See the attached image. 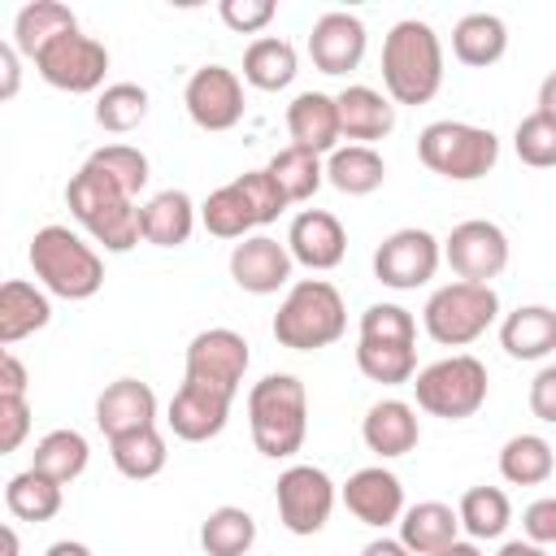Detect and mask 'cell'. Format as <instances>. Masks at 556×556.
Returning <instances> with one entry per match:
<instances>
[{
    "mask_svg": "<svg viewBox=\"0 0 556 556\" xmlns=\"http://www.w3.org/2000/svg\"><path fill=\"white\" fill-rule=\"evenodd\" d=\"M256 543V517L239 504H222L200 521V547L208 556H248Z\"/></svg>",
    "mask_w": 556,
    "mask_h": 556,
    "instance_id": "836d02e7",
    "label": "cell"
},
{
    "mask_svg": "<svg viewBox=\"0 0 556 556\" xmlns=\"http://www.w3.org/2000/svg\"><path fill=\"white\" fill-rule=\"evenodd\" d=\"M17 48L13 43H0V74H4V83H0V100H13L17 96V78H22V70H17Z\"/></svg>",
    "mask_w": 556,
    "mask_h": 556,
    "instance_id": "816d5d0a",
    "label": "cell"
},
{
    "mask_svg": "<svg viewBox=\"0 0 556 556\" xmlns=\"http://www.w3.org/2000/svg\"><path fill=\"white\" fill-rule=\"evenodd\" d=\"M139 226H143V243L152 248H182L195 230V204L187 191L165 187L156 191L143 208H139Z\"/></svg>",
    "mask_w": 556,
    "mask_h": 556,
    "instance_id": "4316f807",
    "label": "cell"
},
{
    "mask_svg": "<svg viewBox=\"0 0 556 556\" xmlns=\"http://www.w3.org/2000/svg\"><path fill=\"white\" fill-rule=\"evenodd\" d=\"M521 534L539 547H552L556 543V495H539L534 504H526L521 513Z\"/></svg>",
    "mask_w": 556,
    "mask_h": 556,
    "instance_id": "c3c4849f",
    "label": "cell"
},
{
    "mask_svg": "<svg viewBox=\"0 0 556 556\" xmlns=\"http://www.w3.org/2000/svg\"><path fill=\"white\" fill-rule=\"evenodd\" d=\"M361 339L378 343H417V321L400 304H369L361 313Z\"/></svg>",
    "mask_w": 556,
    "mask_h": 556,
    "instance_id": "ee69618b",
    "label": "cell"
},
{
    "mask_svg": "<svg viewBox=\"0 0 556 556\" xmlns=\"http://www.w3.org/2000/svg\"><path fill=\"white\" fill-rule=\"evenodd\" d=\"M235 182H239V191L248 195V204H252V213H256V226L278 222V213L287 208V195H282V187L274 182L269 169H248V174H239Z\"/></svg>",
    "mask_w": 556,
    "mask_h": 556,
    "instance_id": "f6af8a7d",
    "label": "cell"
},
{
    "mask_svg": "<svg viewBox=\"0 0 556 556\" xmlns=\"http://www.w3.org/2000/svg\"><path fill=\"white\" fill-rule=\"evenodd\" d=\"M248 339L230 326H208L187 343V361H182V378L191 382H208L217 391L239 395V382L248 374Z\"/></svg>",
    "mask_w": 556,
    "mask_h": 556,
    "instance_id": "5bb4252c",
    "label": "cell"
},
{
    "mask_svg": "<svg viewBox=\"0 0 556 556\" xmlns=\"http://www.w3.org/2000/svg\"><path fill=\"white\" fill-rule=\"evenodd\" d=\"M382 178H387V161L378 148L348 143V148H334L326 156V182L343 195H369L382 187Z\"/></svg>",
    "mask_w": 556,
    "mask_h": 556,
    "instance_id": "4dcf8cb0",
    "label": "cell"
},
{
    "mask_svg": "<svg viewBox=\"0 0 556 556\" xmlns=\"http://www.w3.org/2000/svg\"><path fill=\"white\" fill-rule=\"evenodd\" d=\"M0 395H26V365L9 348L0 352Z\"/></svg>",
    "mask_w": 556,
    "mask_h": 556,
    "instance_id": "f907efd6",
    "label": "cell"
},
{
    "mask_svg": "<svg viewBox=\"0 0 556 556\" xmlns=\"http://www.w3.org/2000/svg\"><path fill=\"white\" fill-rule=\"evenodd\" d=\"M452 52H456L460 65H473V70L495 65L508 52V26H504V17H495V13H465L452 26Z\"/></svg>",
    "mask_w": 556,
    "mask_h": 556,
    "instance_id": "f1b7e54d",
    "label": "cell"
},
{
    "mask_svg": "<svg viewBox=\"0 0 556 556\" xmlns=\"http://www.w3.org/2000/svg\"><path fill=\"white\" fill-rule=\"evenodd\" d=\"M439 261H443V243L421 226H404L374 248V278L391 291H417L434 278Z\"/></svg>",
    "mask_w": 556,
    "mask_h": 556,
    "instance_id": "8fae6325",
    "label": "cell"
},
{
    "mask_svg": "<svg viewBox=\"0 0 556 556\" xmlns=\"http://www.w3.org/2000/svg\"><path fill=\"white\" fill-rule=\"evenodd\" d=\"M148 117V91L139 83H109L96 96V126L109 135H130Z\"/></svg>",
    "mask_w": 556,
    "mask_h": 556,
    "instance_id": "60d3db41",
    "label": "cell"
},
{
    "mask_svg": "<svg viewBox=\"0 0 556 556\" xmlns=\"http://www.w3.org/2000/svg\"><path fill=\"white\" fill-rule=\"evenodd\" d=\"M182 104H187V117L208 130V135H222V130H235L243 122V78L226 65H200L191 78H187V91H182Z\"/></svg>",
    "mask_w": 556,
    "mask_h": 556,
    "instance_id": "7c38bea8",
    "label": "cell"
},
{
    "mask_svg": "<svg viewBox=\"0 0 556 556\" xmlns=\"http://www.w3.org/2000/svg\"><path fill=\"white\" fill-rule=\"evenodd\" d=\"M52 321V300L43 287L26 282V278H9L0 287V343L13 348L22 343L26 334L43 330Z\"/></svg>",
    "mask_w": 556,
    "mask_h": 556,
    "instance_id": "484cf974",
    "label": "cell"
},
{
    "mask_svg": "<svg viewBox=\"0 0 556 556\" xmlns=\"http://www.w3.org/2000/svg\"><path fill=\"white\" fill-rule=\"evenodd\" d=\"M460 539V513L443 500H421L400 517V543L413 556H434Z\"/></svg>",
    "mask_w": 556,
    "mask_h": 556,
    "instance_id": "cb8c5ba5",
    "label": "cell"
},
{
    "mask_svg": "<svg viewBox=\"0 0 556 556\" xmlns=\"http://www.w3.org/2000/svg\"><path fill=\"white\" fill-rule=\"evenodd\" d=\"M65 30H78V17H74L70 4H61V0H30V4H22L17 17H13V48H17L26 61H35V56H39L56 35H65Z\"/></svg>",
    "mask_w": 556,
    "mask_h": 556,
    "instance_id": "83f0119b",
    "label": "cell"
},
{
    "mask_svg": "<svg viewBox=\"0 0 556 556\" xmlns=\"http://www.w3.org/2000/svg\"><path fill=\"white\" fill-rule=\"evenodd\" d=\"M43 556H91V547H87V543H78V539H56Z\"/></svg>",
    "mask_w": 556,
    "mask_h": 556,
    "instance_id": "9f6ffc18",
    "label": "cell"
},
{
    "mask_svg": "<svg viewBox=\"0 0 556 556\" xmlns=\"http://www.w3.org/2000/svg\"><path fill=\"white\" fill-rule=\"evenodd\" d=\"M274 500H278V521L291 530V534H317L330 513H334V482L326 469L317 465H287L274 482Z\"/></svg>",
    "mask_w": 556,
    "mask_h": 556,
    "instance_id": "30bf717a",
    "label": "cell"
},
{
    "mask_svg": "<svg viewBox=\"0 0 556 556\" xmlns=\"http://www.w3.org/2000/svg\"><path fill=\"white\" fill-rule=\"evenodd\" d=\"M30 434V404L26 395H0V452H17Z\"/></svg>",
    "mask_w": 556,
    "mask_h": 556,
    "instance_id": "7dc6e473",
    "label": "cell"
},
{
    "mask_svg": "<svg viewBox=\"0 0 556 556\" xmlns=\"http://www.w3.org/2000/svg\"><path fill=\"white\" fill-rule=\"evenodd\" d=\"M434 556H482V552H478V543H465V539H456L452 547H443V552H434Z\"/></svg>",
    "mask_w": 556,
    "mask_h": 556,
    "instance_id": "6f0895ef",
    "label": "cell"
},
{
    "mask_svg": "<svg viewBox=\"0 0 556 556\" xmlns=\"http://www.w3.org/2000/svg\"><path fill=\"white\" fill-rule=\"evenodd\" d=\"M361 556H413V552H408L400 539H387V534H382V539H369V543L361 547Z\"/></svg>",
    "mask_w": 556,
    "mask_h": 556,
    "instance_id": "f5cc1de1",
    "label": "cell"
},
{
    "mask_svg": "<svg viewBox=\"0 0 556 556\" xmlns=\"http://www.w3.org/2000/svg\"><path fill=\"white\" fill-rule=\"evenodd\" d=\"M109 456H113L117 473H122V478H135V482L156 478V473L165 469V460H169L165 434H161L156 426H143V430H130V434L109 439Z\"/></svg>",
    "mask_w": 556,
    "mask_h": 556,
    "instance_id": "e575fe53",
    "label": "cell"
},
{
    "mask_svg": "<svg viewBox=\"0 0 556 556\" xmlns=\"http://www.w3.org/2000/svg\"><path fill=\"white\" fill-rule=\"evenodd\" d=\"M230 404L235 395L230 391H217L208 382H191L182 378V387L174 391L169 408H165V421L174 430V439L182 443H204V439H217L230 421Z\"/></svg>",
    "mask_w": 556,
    "mask_h": 556,
    "instance_id": "9a60e30c",
    "label": "cell"
},
{
    "mask_svg": "<svg viewBox=\"0 0 556 556\" xmlns=\"http://www.w3.org/2000/svg\"><path fill=\"white\" fill-rule=\"evenodd\" d=\"M35 70L48 87L56 91H70V96H87L96 87H104V74H109V48L83 30H65L56 35L39 56H35Z\"/></svg>",
    "mask_w": 556,
    "mask_h": 556,
    "instance_id": "9c48e42d",
    "label": "cell"
},
{
    "mask_svg": "<svg viewBox=\"0 0 556 556\" xmlns=\"http://www.w3.org/2000/svg\"><path fill=\"white\" fill-rule=\"evenodd\" d=\"M61 482L43 478L39 469H22L4 482V504L17 521H52L61 513Z\"/></svg>",
    "mask_w": 556,
    "mask_h": 556,
    "instance_id": "d590c367",
    "label": "cell"
},
{
    "mask_svg": "<svg viewBox=\"0 0 556 556\" xmlns=\"http://www.w3.org/2000/svg\"><path fill=\"white\" fill-rule=\"evenodd\" d=\"M556 469V452L543 434H513L500 447V478L513 486H543Z\"/></svg>",
    "mask_w": 556,
    "mask_h": 556,
    "instance_id": "d6a6232c",
    "label": "cell"
},
{
    "mask_svg": "<svg viewBox=\"0 0 556 556\" xmlns=\"http://www.w3.org/2000/svg\"><path fill=\"white\" fill-rule=\"evenodd\" d=\"M87 460H91V447H87V439L78 434V430H70V426H61V430H48L39 443H35V452H30V469H39L43 478H52V482H74L83 469H87Z\"/></svg>",
    "mask_w": 556,
    "mask_h": 556,
    "instance_id": "1f68e13d",
    "label": "cell"
},
{
    "mask_svg": "<svg viewBox=\"0 0 556 556\" xmlns=\"http://www.w3.org/2000/svg\"><path fill=\"white\" fill-rule=\"evenodd\" d=\"M87 165H96L104 178H113L126 195H135L139 200V191L148 187V156L139 152V148H130V143H104V148H96L91 156H87Z\"/></svg>",
    "mask_w": 556,
    "mask_h": 556,
    "instance_id": "b9f144b4",
    "label": "cell"
},
{
    "mask_svg": "<svg viewBox=\"0 0 556 556\" xmlns=\"http://www.w3.org/2000/svg\"><path fill=\"white\" fill-rule=\"evenodd\" d=\"M500 317V295L486 282H443L421 308V326L439 348H465L482 339Z\"/></svg>",
    "mask_w": 556,
    "mask_h": 556,
    "instance_id": "52a82bcc",
    "label": "cell"
},
{
    "mask_svg": "<svg viewBox=\"0 0 556 556\" xmlns=\"http://www.w3.org/2000/svg\"><path fill=\"white\" fill-rule=\"evenodd\" d=\"M443 261L452 265V274L460 282L491 287V278H500L508 269V235L486 217H469V222L452 226V235L443 239Z\"/></svg>",
    "mask_w": 556,
    "mask_h": 556,
    "instance_id": "4fadbf2b",
    "label": "cell"
},
{
    "mask_svg": "<svg viewBox=\"0 0 556 556\" xmlns=\"http://www.w3.org/2000/svg\"><path fill=\"white\" fill-rule=\"evenodd\" d=\"M356 369L369 382L400 387L417 378V343H378V339H356Z\"/></svg>",
    "mask_w": 556,
    "mask_h": 556,
    "instance_id": "8d00e7d4",
    "label": "cell"
},
{
    "mask_svg": "<svg viewBox=\"0 0 556 556\" xmlns=\"http://www.w3.org/2000/svg\"><path fill=\"white\" fill-rule=\"evenodd\" d=\"M274 174V182L282 187L287 204H304L317 195V187L326 182V161L317 152H304V148H282L274 152V161L265 165Z\"/></svg>",
    "mask_w": 556,
    "mask_h": 556,
    "instance_id": "74e56055",
    "label": "cell"
},
{
    "mask_svg": "<svg viewBox=\"0 0 556 556\" xmlns=\"http://www.w3.org/2000/svg\"><path fill=\"white\" fill-rule=\"evenodd\" d=\"M361 439L374 456L382 460H395V456H408L421 439V421H417V408L408 400H378L369 404L365 421H361Z\"/></svg>",
    "mask_w": 556,
    "mask_h": 556,
    "instance_id": "7402d4cb",
    "label": "cell"
},
{
    "mask_svg": "<svg viewBox=\"0 0 556 556\" xmlns=\"http://www.w3.org/2000/svg\"><path fill=\"white\" fill-rule=\"evenodd\" d=\"M287 135H291V148L330 156L339 148V139H343L334 96H326V91H300L287 104Z\"/></svg>",
    "mask_w": 556,
    "mask_h": 556,
    "instance_id": "44dd1931",
    "label": "cell"
},
{
    "mask_svg": "<svg viewBox=\"0 0 556 556\" xmlns=\"http://www.w3.org/2000/svg\"><path fill=\"white\" fill-rule=\"evenodd\" d=\"M500 348L513 361H543L556 352V308L521 304L500 321Z\"/></svg>",
    "mask_w": 556,
    "mask_h": 556,
    "instance_id": "d4e9b609",
    "label": "cell"
},
{
    "mask_svg": "<svg viewBox=\"0 0 556 556\" xmlns=\"http://www.w3.org/2000/svg\"><path fill=\"white\" fill-rule=\"evenodd\" d=\"M96 426L104 439L156 426V391L139 378H117L96 395Z\"/></svg>",
    "mask_w": 556,
    "mask_h": 556,
    "instance_id": "ffe728a7",
    "label": "cell"
},
{
    "mask_svg": "<svg viewBox=\"0 0 556 556\" xmlns=\"http://www.w3.org/2000/svg\"><path fill=\"white\" fill-rule=\"evenodd\" d=\"M65 204L74 213V222L104 248V252H130L143 239L139 226V200L126 195L113 178H104L96 165L83 161V169L65 182Z\"/></svg>",
    "mask_w": 556,
    "mask_h": 556,
    "instance_id": "7a4b0ae2",
    "label": "cell"
},
{
    "mask_svg": "<svg viewBox=\"0 0 556 556\" xmlns=\"http://www.w3.org/2000/svg\"><path fill=\"white\" fill-rule=\"evenodd\" d=\"M200 222L217 239H248V230H256V213H252L248 195L239 191V182L208 191V200L200 204Z\"/></svg>",
    "mask_w": 556,
    "mask_h": 556,
    "instance_id": "ab89813d",
    "label": "cell"
},
{
    "mask_svg": "<svg viewBox=\"0 0 556 556\" xmlns=\"http://www.w3.org/2000/svg\"><path fill=\"white\" fill-rule=\"evenodd\" d=\"M343 504L361 526L387 530V526H400V517H404V486L391 469L365 465L343 482Z\"/></svg>",
    "mask_w": 556,
    "mask_h": 556,
    "instance_id": "e0dca14e",
    "label": "cell"
},
{
    "mask_svg": "<svg viewBox=\"0 0 556 556\" xmlns=\"http://www.w3.org/2000/svg\"><path fill=\"white\" fill-rule=\"evenodd\" d=\"M300 74V56L287 39L278 35H261L248 43L243 52V83L256 87V91H282L291 87V78Z\"/></svg>",
    "mask_w": 556,
    "mask_h": 556,
    "instance_id": "f546056e",
    "label": "cell"
},
{
    "mask_svg": "<svg viewBox=\"0 0 556 556\" xmlns=\"http://www.w3.org/2000/svg\"><path fill=\"white\" fill-rule=\"evenodd\" d=\"M0 539H4V556H17V530H13V526H4V530H0Z\"/></svg>",
    "mask_w": 556,
    "mask_h": 556,
    "instance_id": "680465c9",
    "label": "cell"
},
{
    "mask_svg": "<svg viewBox=\"0 0 556 556\" xmlns=\"http://www.w3.org/2000/svg\"><path fill=\"white\" fill-rule=\"evenodd\" d=\"M486 365L469 352H452L434 365H426L417 378H413V395H417V408L430 413V417H443V421H465L473 417L482 404H486Z\"/></svg>",
    "mask_w": 556,
    "mask_h": 556,
    "instance_id": "ba28073f",
    "label": "cell"
},
{
    "mask_svg": "<svg viewBox=\"0 0 556 556\" xmlns=\"http://www.w3.org/2000/svg\"><path fill=\"white\" fill-rule=\"evenodd\" d=\"M291 248L269 235H248L230 248V278L248 295H274L291 282Z\"/></svg>",
    "mask_w": 556,
    "mask_h": 556,
    "instance_id": "2e32d148",
    "label": "cell"
},
{
    "mask_svg": "<svg viewBox=\"0 0 556 556\" xmlns=\"http://www.w3.org/2000/svg\"><path fill=\"white\" fill-rule=\"evenodd\" d=\"M539 113H552L556 117V70L539 83Z\"/></svg>",
    "mask_w": 556,
    "mask_h": 556,
    "instance_id": "11a10c76",
    "label": "cell"
},
{
    "mask_svg": "<svg viewBox=\"0 0 556 556\" xmlns=\"http://www.w3.org/2000/svg\"><path fill=\"white\" fill-rule=\"evenodd\" d=\"M334 104H339V126H343V139H352V143L374 148L378 139H387V135L395 130V104H391L382 91L365 87V83L343 87V91L334 96Z\"/></svg>",
    "mask_w": 556,
    "mask_h": 556,
    "instance_id": "603a6c76",
    "label": "cell"
},
{
    "mask_svg": "<svg viewBox=\"0 0 556 556\" xmlns=\"http://www.w3.org/2000/svg\"><path fill=\"white\" fill-rule=\"evenodd\" d=\"M456 513H460V530L469 539H500L513 521V504L500 486H469L460 495Z\"/></svg>",
    "mask_w": 556,
    "mask_h": 556,
    "instance_id": "f35d334b",
    "label": "cell"
},
{
    "mask_svg": "<svg viewBox=\"0 0 556 556\" xmlns=\"http://www.w3.org/2000/svg\"><path fill=\"white\" fill-rule=\"evenodd\" d=\"M217 13L235 35H261L278 17V4L274 0H222Z\"/></svg>",
    "mask_w": 556,
    "mask_h": 556,
    "instance_id": "bcb514c9",
    "label": "cell"
},
{
    "mask_svg": "<svg viewBox=\"0 0 556 556\" xmlns=\"http://www.w3.org/2000/svg\"><path fill=\"white\" fill-rule=\"evenodd\" d=\"M248 430L261 456L287 460L308 434V391L295 374H265L248 391Z\"/></svg>",
    "mask_w": 556,
    "mask_h": 556,
    "instance_id": "3957f363",
    "label": "cell"
},
{
    "mask_svg": "<svg viewBox=\"0 0 556 556\" xmlns=\"http://www.w3.org/2000/svg\"><path fill=\"white\" fill-rule=\"evenodd\" d=\"M382 87L391 104H430L443 87V43L430 22L404 17L382 39Z\"/></svg>",
    "mask_w": 556,
    "mask_h": 556,
    "instance_id": "6da1fadb",
    "label": "cell"
},
{
    "mask_svg": "<svg viewBox=\"0 0 556 556\" xmlns=\"http://www.w3.org/2000/svg\"><path fill=\"white\" fill-rule=\"evenodd\" d=\"M30 269L39 278V287L48 295H61V300H91L100 287H104V261L100 252L74 235L70 226H39L30 235Z\"/></svg>",
    "mask_w": 556,
    "mask_h": 556,
    "instance_id": "277c9868",
    "label": "cell"
},
{
    "mask_svg": "<svg viewBox=\"0 0 556 556\" xmlns=\"http://www.w3.org/2000/svg\"><path fill=\"white\" fill-rule=\"evenodd\" d=\"M287 248H291V261L304 265V269H334L343 256H348V230L334 213L326 208H304L291 217V230H287Z\"/></svg>",
    "mask_w": 556,
    "mask_h": 556,
    "instance_id": "d6986e66",
    "label": "cell"
},
{
    "mask_svg": "<svg viewBox=\"0 0 556 556\" xmlns=\"http://www.w3.org/2000/svg\"><path fill=\"white\" fill-rule=\"evenodd\" d=\"M530 413L547 426H556V365H543L530 378Z\"/></svg>",
    "mask_w": 556,
    "mask_h": 556,
    "instance_id": "681fc988",
    "label": "cell"
},
{
    "mask_svg": "<svg viewBox=\"0 0 556 556\" xmlns=\"http://www.w3.org/2000/svg\"><path fill=\"white\" fill-rule=\"evenodd\" d=\"M417 156L430 174L439 178H452V182H473L482 174L495 169L500 161V139L495 130L486 126H473V122H430L421 135H417Z\"/></svg>",
    "mask_w": 556,
    "mask_h": 556,
    "instance_id": "8992f818",
    "label": "cell"
},
{
    "mask_svg": "<svg viewBox=\"0 0 556 556\" xmlns=\"http://www.w3.org/2000/svg\"><path fill=\"white\" fill-rule=\"evenodd\" d=\"M365 43H369L365 22L356 13H343V9L321 13L313 22V30H308V56H313V65L321 74H348V70H356L361 56H365Z\"/></svg>",
    "mask_w": 556,
    "mask_h": 556,
    "instance_id": "ac0fdd59",
    "label": "cell"
},
{
    "mask_svg": "<svg viewBox=\"0 0 556 556\" xmlns=\"http://www.w3.org/2000/svg\"><path fill=\"white\" fill-rule=\"evenodd\" d=\"M513 148L521 156V165L530 169H552L556 165V117L552 113H526L513 130Z\"/></svg>",
    "mask_w": 556,
    "mask_h": 556,
    "instance_id": "7bdbcfd3",
    "label": "cell"
},
{
    "mask_svg": "<svg viewBox=\"0 0 556 556\" xmlns=\"http://www.w3.org/2000/svg\"><path fill=\"white\" fill-rule=\"evenodd\" d=\"M495 556H547V552H543L539 543H530V539H508Z\"/></svg>",
    "mask_w": 556,
    "mask_h": 556,
    "instance_id": "db71d44e",
    "label": "cell"
},
{
    "mask_svg": "<svg viewBox=\"0 0 556 556\" xmlns=\"http://www.w3.org/2000/svg\"><path fill=\"white\" fill-rule=\"evenodd\" d=\"M343 330H348V308L339 287L326 278H300L274 313V339L291 352L330 348L343 339Z\"/></svg>",
    "mask_w": 556,
    "mask_h": 556,
    "instance_id": "5b68a950",
    "label": "cell"
}]
</instances>
